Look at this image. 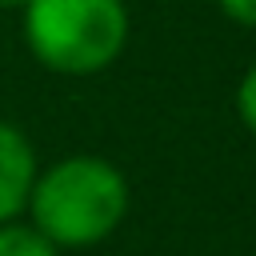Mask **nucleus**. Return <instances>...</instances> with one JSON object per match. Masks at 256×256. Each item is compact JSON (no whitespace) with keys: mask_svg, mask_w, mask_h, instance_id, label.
Masks as SVG:
<instances>
[{"mask_svg":"<svg viewBox=\"0 0 256 256\" xmlns=\"http://www.w3.org/2000/svg\"><path fill=\"white\" fill-rule=\"evenodd\" d=\"M28 220L56 248H92L128 216V180L104 156H64L36 172Z\"/></svg>","mask_w":256,"mask_h":256,"instance_id":"nucleus-1","label":"nucleus"},{"mask_svg":"<svg viewBox=\"0 0 256 256\" xmlns=\"http://www.w3.org/2000/svg\"><path fill=\"white\" fill-rule=\"evenodd\" d=\"M124 0H28L20 32L36 64L56 76H96L128 44Z\"/></svg>","mask_w":256,"mask_h":256,"instance_id":"nucleus-2","label":"nucleus"},{"mask_svg":"<svg viewBox=\"0 0 256 256\" xmlns=\"http://www.w3.org/2000/svg\"><path fill=\"white\" fill-rule=\"evenodd\" d=\"M24 4H28V0H0V8H16V12H20Z\"/></svg>","mask_w":256,"mask_h":256,"instance_id":"nucleus-7","label":"nucleus"},{"mask_svg":"<svg viewBox=\"0 0 256 256\" xmlns=\"http://www.w3.org/2000/svg\"><path fill=\"white\" fill-rule=\"evenodd\" d=\"M0 256H60V248L32 220H8L0 224Z\"/></svg>","mask_w":256,"mask_h":256,"instance_id":"nucleus-4","label":"nucleus"},{"mask_svg":"<svg viewBox=\"0 0 256 256\" xmlns=\"http://www.w3.org/2000/svg\"><path fill=\"white\" fill-rule=\"evenodd\" d=\"M236 116H240V124L256 136V64L240 76V84H236Z\"/></svg>","mask_w":256,"mask_h":256,"instance_id":"nucleus-5","label":"nucleus"},{"mask_svg":"<svg viewBox=\"0 0 256 256\" xmlns=\"http://www.w3.org/2000/svg\"><path fill=\"white\" fill-rule=\"evenodd\" d=\"M216 8H220L232 24H240V28H256V0H216Z\"/></svg>","mask_w":256,"mask_h":256,"instance_id":"nucleus-6","label":"nucleus"},{"mask_svg":"<svg viewBox=\"0 0 256 256\" xmlns=\"http://www.w3.org/2000/svg\"><path fill=\"white\" fill-rule=\"evenodd\" d=\"M36 172L40 164H36L32 140L12 120H0V224L20 220V212L28 208Z\"/></svg>","mask_w":256,"mask_h":256,"instance_id":"nucleus-3","label":"nucleus"}]
</instances>
